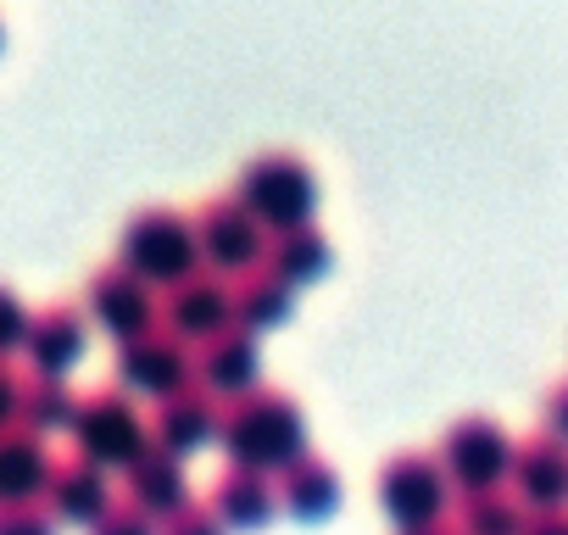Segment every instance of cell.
<instances>
[{
    "label": "cell",
    "instance_id": "obj_1",
    "mask_svg": "<svg viewBox=\"0 0 568 535\" xmlns=\"http://www.w3.org/2000/svg\"><path fill=\"white\" fill-rule=\"evenodd\" d=\"M217 446L229 452V468H291L307 457V418L296 396L273 385H251L245 396H229L217 413Z\"/></svg>",
    "mask_w": 568,
    "mask_h": 535
},
{
    "label": "cell",
    "instance_id": "obj_2",
    "mask_svg": "<svg viewBox=\"0 0 568 535\" xmlns=\"http://www.w3.org/2000/svg\"><path fill=\"white\" fill-rule=\"evenodd\" d=\"M118 262L134 268L145 285H179L184 274L201 268V240H195V218L179 206H140L123 218L118 234Z\"/></svg>",
    "mask_w": 568,
    "mask_h": 535
},
{
    "label": "cell",
    "instance_id": "obj_3",
    "mask_svg": "<svg viewBox=\"0 0 568 535\" xmlns=\"http://www.w3.org/2000/svg\"><path fill=\"white\" fill-rule=\"evenodd\" d=\"M256 218L262 229H291V223H307L313 206H318V173L302 151L291 145H273V151H256L245 168H240V190H234Z\"/></svg>",
    "mask_w": 568,
    "mask_h": 535
},
{
    "label": "cell",
    "instance_id": "obj_4",
    "mask_svg": "<svg viewBox=\"0 0 568 535\" xmlns=\"http://www.w3.org/2000/svg\"><path fill=\"white\" fill-rule=\"evenodd\" d=\"M73 441H79V457H90L95 468H134V463L156 446V441H151V418L134 407L129 391L79 396Z\"/></svg>",
    "mask_w": 568,
    "mask_h": 535
},
{
    "label": "cell",
    "instance_id": "obj_5",
    "mask_svg": "<svg viewBox=\"0 0 568 535\" xmlns=\"http://www.w3.org/2000/svg\"><path fill=\"white\" fill-rule=\"evenodd\" d=\"M440 468H446V480L463 496L468 491H496L507 480V468H513V441H507V430L496 418L468 413V418H457L440 435Z\"/></svg>",
    "mask_w": 568,
    "mask_h": 535
},
{
    "label": "cell",
    "instance_id": "obj_6",
    "mask_svg": "<svg viewBox=\"0 0 568 535\" xmlns=\"http://www.w3.org/2000/svg\"><path fill=\"white\" fill-rule=\"evenodd\" d=\"M379 502H385V513L402 529L440 524V513L452 502V480H446L440 457H429V452H396L379 468Z\"/></svg>",
    "mask_w": 568,
    "mask_h": 535
},
{
    "label": "cell",
    "instance_id": "obj_7",
    "mask_svg": "<svg viewBox=\"0 0 568 535\" xmlns=\"http://www.w3.org/2000/svg\"><path fill=\"white\" fill-rule=\"evenodd\" d=\"M195 374L190 341H179L173 330H145L134 341H118V391L129 396H173L184 391Z\"/></svg>",
    "mask_w": 568,
    "mask_h": 535
},
{
    "label": "cell",
    "instance_id": "obj_8",
    "mask_svg": "<svg viewBox=\"0 0 568 535\" xmlns=\"http://www.w3.org/2000/svg\"><path fill=\"white\" fill-rule=\"evenodd\" d=\"M84 307H90V313H95V324H101V330H112L118 341H134V335L156 330V319H162L156 291L134 274V268H123L118 256H112V262H101L95 274L84 280Z\"/></svg>",
    "mask_w": 568,
    "mask_h": 535
},
{
    "label": "cell",
    "instance_id": "obj_9",
    "mask_svg": "<svg viewBox=\"0 0 568 535\" xmlns=\"http://www.w3.org/2000/svg\"><path fill=\"white\" fill-rule=\"evenodd\" d=\"M195 240H201V256L206 262H217V268H245L251 262H262V245H267V229H262V218L240 201V195H206L195 212Z\"/></svg>",
    "mask_w": 568,
    "mask_h": 535
},
{
    "label": "cell",
    "instance_id": "obj_10",
    "mask_svg": "<svg viewBox=\"0 0 568 535\" xmlns=\"http://www.w3.org/2000/svg\"><path fill=\"white\" fill-rule=\"evenodd\" d=\"M234 324V285L217 268H195L179 285H168L162 302V330H173L179 341H212Z\"/></svg>",
    "mask_w": 568,
    "mask_h": 535
},
{
    "label": "cell",
    "instance_id": "obj_11",
    "mask_svg": "<svg viewBox=\"0 0 568 535\" xmlns=\"http://www.w3.org/2000/svg\"><path fill=\"white\" fill-rule=\"evenodd\" d=\"M507 480H513V496L529 513H557L568 502V446L557 435H546V430L529 435V441H518Z\"/></svg>",
    "mask_w": 568,
    "mask_h": 535
},
{
    "label": "cell",
    "instance_id": "obj_12",
    "mask_svg": "<svg viewBox=\"0 0 568 535\" xmlns=\"http://www.w3.org/2000/svg\"><path fill=\"white\" fill-rule=\"evenodd\" d=\"M217 413H223V402H217L212 391L184 385V391H173V396H162V402H156L151 441H156L162 452H173V457L201 452L206 441H217Z\"/></svg>",
    "mask_w": 568,
    "mask_h": 535
},
{
    "label": "cell",
    "instance_id": "obj_13",
    "mask_svg": "<svg viewBox=\"0 0 568 535\" xmlns=\"http://www.w3.org/2000/svg\"><path fill=\"white\" fill-rule=\"evenodd\" d=\"M45 507H51V518H62V524H101L118 502H112L106 468H95L90 457H68V463H51Z\"/></svg>",
    "mask_w": 568,
    "mask_h": 535
},
{
    "label": "cell",
    "instance_id": "obj_14",
    "mask_svg": "<svg viewBox=\"0 0 568 535\" xmlns=\"http://www.w3.org/2000/svg\"><path fill=\"white\" fill-rule=\"evenodd\" d=\"M256 374H262V357H256V335H251V330L229 324L223 335L201 341V357H195L201 391H212V396L229 402V396H245V391L256 385Z\"/></svg>",
    "mask_w": 568,
    "mask_h": 535
},
{
    "label": "cell",
    "instance_id": "obj_15",
    "mask_svg": "<svg viewBox=\"0 0 568 535\" xmlns=\"http://www.w3.org/2000/svg\"><path fill=\"white\" fill-rule=\"evenodd\" d=\"M84 341H90L84 313H79V307H68V302H51L45 313H34V319H29V341H23V352L34 357V374L62 380V374L84 357Z\"/></svg>",
    "mask_w": 568,
    "mask_h": 535
},
{
    "label": "cell",
    "instance_id": "obj_16",
    "mask_svg": "<svg viewBox=\"0 0 568 535\" xmlns=\"http://www.w3.org/2000/svg\"><path fill=\"white\" fill-rule=\"evenodd\" d=\"M45 480H51L45 435H34V430H23V424L0 430V507L40 502V496H45Z\"/></svg>",
    "mask_w": 568,
    "mask_h": 535
},
{
    "label": "cell",
    "instance_id": "obj_17",
    "mask_svg": "<svg viewBox=\"0 0 568 535\" xmlns=\"http://www.w3.org/2000/svg\"><path fill=\"white\" fill-rule=\"evenodd\" d=\"M129 474V507L151 513V518H173L179 507H190V474H184V457L151 446Z\"/></svg>",
    "mask_w": 568,
    "mask_h": 535
},
{
    "label": "cell",
    "instance_id": "obj_18",
    "mask_svg": "<svg viewBox=\"0 0 568 535\" xmlns=\"http://www.w3.org/2000/svg\"><path fill=\"white\" fill-rule=\"evenodd\" d=\"M329 256H335V245H329V234L313 218L307 223H291V229H273L267 245H262V262L273 268V274H284L291 285L318 280L324 268H329Z\"/></svg>",
    "mask_w": 568,
    "mask_h": 535
},
{
    "label": "cell",
    "instance_id": "obj_19",
    "mask_svg": "<svg viewBox=\"0 0 568 535\" xmlns=\"http://www.w3.org/2000/svg\"><path fill=\"white\" fill-rule=\"evenodd\" d=\"M206 507L223 518V529H256V524L273 518L278 491H273L267 474H256V468H229V474H217Z\"/></svg>",
    "mask_w": 568,
    "mask_h": 535
},
{
    "label": "cell",
    "instance_id": "obj_20",
    "mask_svg": "<svg viewBox=\"0 0 568 535\" xmlns=\"http://www.w3.org/2000/svg\"><path fill=\"white\" fill-rule=\"evenodd\" d=\"M291 302H296V285L284 280V274H273L267 262H251L245 274L234 280V324L240 330H267V324H278L284 313H291Z\"/></svg>",
    "mask_w": 568,
    "mask_h": 535
},
{
    "label": "cell",
    "instance_id": "obj_21",
    "mask_svg": "<svg viewBox=\"0 0 568 535\" xmlns=\"http://www.w3.org/2000/svg\"><path fill=\"white\" fill-rule=\"evenodd\" d=\"M278 502L291 507L296 518H329L341 507V474L324 463V457H302L284 468V485H278Z\"/></svg>",
    "mask_w": 568,
    "mask_h": 535
},
{
    "label": "cell",
    "instance_id": "obj_22",
    "mask_svg": "<svg viewBox=\"0 0 568 535\" xmlns=\"http://www.w3.org/2000/svg\"><path fill=\"white\" fill-rule=\"evenodd\" d=\"M529 529V507L496 485V491H468L457 507V535H524Z\"/></svg>",
    "mask_w": 568,
    "mask_h": 535
},
{
    "label": "cell",
    "instance_id": "obj_23",
    "mask_svg": "<svg viewBox=\"0 0 568 535\" xmlns=\"http://www.w3.org/2000/svg\"><path fill=\"white\" fill-rule=\"evenodd\" d=\"M73 413H79V396L68 391V380H51V374L23 380V396H18V424L23 430H34V435L73 430Z\"/></svg>",
    "mask_w": 568,
    "mask_h": 535
},
{
    "label": "cell",
    "instance_id": "obj_24",
    "mask_svg": "<svg viewBox=\"0 0 568 535\" xmlns=\"http://www.w3.org/2000/svg\"><path fill=\"white\" fill-rule=\"evenodd\" d=\"M29 319H34V313L23 307V296H18L12 285H0V357L29 341Z\"/></svg>",
    "mask_w": 568,
    "mask_h": 535
},
{
    "label": "cell",
    "instance_id": "obj_25",
    "mask_svg": "<svg viewBox=\"0 0 568 535\" xmlns=\"http://www.w3.org/2000/svg\"><path fill=\"white\" fill-rule=\"evenodd\" d=\"M0 535H57V518H51L40 502L0 507Z\"/></svg>",
    "mask_w": 568,
    "mask_h": 535
},
{
    "label": "cell",
    "instance_id": "obj_26",
    "mask_svg": "<svg viewBox=\"0 0 568 535\" xmlns=\"http://www.w3.org/2000/svg\"><path fill=\"white\" fill-rule=\"evenodd\" d=\"M162 535H223V518H217L206 502H190V507H179L173 518H162Z\"/></svg>",
    "mask_w": 568,
    "mask_h": 535
},
{
    "label": "cell",
    "instance_id": "obj_27",
    "mask_svg": "<svg viewBox=\"0 0 568 535\" xmlns=\"http://www.w3.org/2000/svg\"><path fill=\"white\" fill-rule=\"evenodd\" d=\"M95 535H162V524L151 518V513H140V507H112L101 524H95Z\"/></svg>",
    "mask_w": 568,
    "mask_h": 535
},
{
    "label": "cell",
    "instance_id": "obj_28",
    "mask_svg": "<svg viewBox=\"0 0 568 535\" xmlns=\"http://www.w3.org/2000/svg\"><path fill=\"white\" fill-rule=\"evenodd\" d=\"M18 396H23V380H18V369L7 357H0V430L18 424Z\"/></svg>",
    "mask_w": 568,
    "mask_h": 535
},
{
    "label": "cell",
    "instance_id": "obj_29",
    "mask_svg": "<svg viewBox=\"0 0 568 535\" xmlns=\"http://www.w3.org/2000/svg\"><path fill=\"white\" fill-rule=\"evenodd\" d=\"M546 435H557L568 446V380L546 391Z\"/></svg>",
    "mask_w": 568,
    "mask_h": 535
},
{
    "label": "cell",
    "instance_id": "obj_30",
    "mask_svg": "<svg viewBox=\"0 0 568 535\" xmlns=\"http://www.w3.org/2000/svg\"><path fill=\"white\" fill-rule=\"evenodd\" d=\"M524 535H568V507L557 513H529V529Z\"/></svg>",
    "mask_w": 568,
    "mask_h": 535
},
{
    "label": "cell",
    "instance_id": "obj_31",
    "mask_svg": "<svg viewBox=\"0 0 568 535\" xmlns=\"http://www.w3.org/2000/svg\"><path fill=\"white\" fill-rule=\"evenodd\" d=\"M402 535H457V529H446V524H418V529H402Z\"/></svg>",
    "mask_w": 568,
    "mask_h": 535
},
{
    "label": "cell",
    "instance_id": "obj_32",
    "mask_svg": "<svg viewBox=\"0 0 568 535\" xmlns=\"http://www.w3.org/2000/svg\"><path fill=\"white\" fill-rule=\"evenodd\" d=\"M0 40H7V29H0Z\"/></svg>",
    "mask_w": 568,
    "mask_h": 535
}]
</instances>
